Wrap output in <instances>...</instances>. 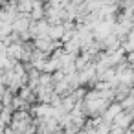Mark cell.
<instances>
[{
	"instance_id": "obj_1",
	"label": "cell",
	"mask_w": 134,
	"mask_h": 134,
	"mask_svg": "<svg viewBox=\"0 0 134 134\" xmlns=\"http://www.w3.org/2000/svg\"><path fill=\"white\" fill-rule=\"evenodd\" d=\"M129 48L134 50V33H130V37H129Z\"/></svg>"
}]
</instances>
